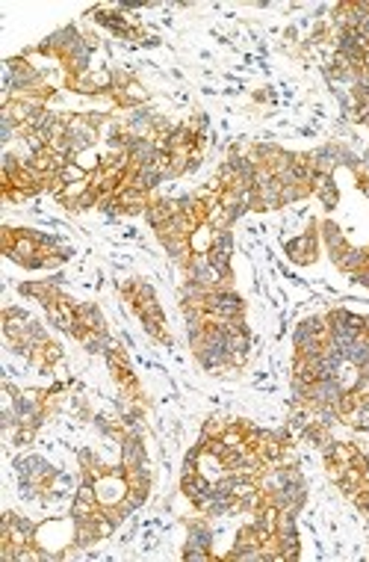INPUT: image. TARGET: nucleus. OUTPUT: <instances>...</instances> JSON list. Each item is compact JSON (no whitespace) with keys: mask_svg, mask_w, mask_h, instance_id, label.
Masks as SVG:
<instances>
[{"mask_svg":"<svg viewBox=\"0 0 369 562\" xmlns=\"http://www.w3.org/2000/svg\"><path fill=\"white\" fill-rule=\"evenodd\" d=\"M89 178V172L80 166V163H69V166H62L60 175H57V181L65 184V186H71V184H86Z\"/></svg>","mask_w":369,"mask_h":562,"instance_id":"obj_14","label":"nucleus"},{"mask_svg":"<svg viewBox=\"0 0 369 562\" xmlns=\"http://www.w3.org/2000/svg\"><path fill=\"white\" fill-rule=\"evenodd\" d=\"M233 246H237V240H233L231 231H213V246L216 252H225V255H233Z\"/></svg>","mask_w":369,"mask_h":562,"instance_id":"obj_17","label":"nucleus"},{"mask_svg":"<svg viewBox=\"0 0 369 562\" xmlns=\"http://www.w3.org/2000/svg\"><path fill=\"white\" fill-rule=\"evenodd\" d=\"M319 231H322V240H325V246H328V255H331V261H337L343 252H345V237H343V231H340V225L334 222V219H325V222L319 225Z\"/></svg>","mask_w":369,"mask_h":562,"instance_id":"obj_9","label":"nucleus"},{"mask_svg":"<svg viewBox=\"0 0 369 562\" xmlns=\"http://www.w3.org/2000/svg\"><path fill=\"white\" fill-rule=\"evenodd\" d=\"M361 181H369V151L361 157Z\"/></svg>","mask_w":369,"mask_h":562,"instance_id":"obj_23","label":"nucleus"},{"mask_svg":"<svg viewBox=\"0 0 369 562\" xmlns=\"http://www.w3.org/2000/svg\"><path fill=\"white\" fill-rule=\"evenodd\" d=\"M343 355H345V361H349V365H354V367L366 365V361H369V337H366V335H361L357 340H352V346L345 349Z\"/></svg>","mask_w":369,"mask_h":562,"instance_id":"obj_13","label":"nucleus"},{"mask_svg":"<svg viewBox=\"0 0 369 562\" xmlns=\"http://www.w3.org/2000/svg\"><path fill=\"white\" fill-rule=\"evenodd\" d=\"M145 462H148V456H145L142 435H125V441H121V465L136 468V465H145Z\"/></svg>","mask_w":369,"mask_h":562,"instance_id":"obj_8","label":"nucleus"},{"mask_svg":"<svg viewBox=\"0 0 369 562\" xmlns=\"http://www.w3.org/2000/svg\"><path fill=\"white\" fill-rule=\"evenodd\" d=\"M183 270H186V281H195V284H201V288H207V290L228 288V281L213 270V263H210L207 255H192L186 261Z\"/></svg>","mask_w":369,"mask_h":562,"instance_id":"obj_1","label":"nucleus"},{"mask_svg":"<svg viewBox=\"0 0 369 562\" xmlns=\"http://www.w3.org/2000/svg\"><path fill=\"white\" fill-rule=\"evenodd\" d=\"M95 51H98V39L89 36V39H83L80 45H77V48L69 53V57H65V65L71 69V77H77V74H89V71H92L89 65H92Z\"/></svg>","mask_w":369,"mask_h":562,"instance_id":"obj_3","label":"nucleus"},{"mask_svg":"<svg viewBox=\"0 0 369 562\" xmlns=\"http://www.w3.org/2000/svg\"><path fill=\"white\" fill-rule=\"evenodd\" d=\"M183 559L186 562H210V559H213V554L204 550V547H183Z\"/></svg>","mask_w":369,"mask_h":562,"instance_id":"obj_19","label":"nucleus"},{"mask_svg":"<svg viewBox=\"0 0 369 562\" xmlns=\"http://www.w3.org/2000/svg\"><path fill=\"white\" fill-rule=\"evenodd\" d=\"M207 258H210V263H213V270L222 275L225 281H231L233 279V270H231V255H225V252H216V249H210L207 252Z\"/></svg>","mask_w":369,"mask_h":562,"instance_id":"obj_15","label":"nucleus"},{"mask_svg":"<svg viewBox=\"0 0 369 562\" xmlns=\"http://www.w3.org/2000/svg\"><path fill=\"white\" fill-rule=\"evenodd\" d=\"M310 160H313V169H316V172L331 175L334 169L340 166V142H325V146L313 148L310 151Z\"/></svg>","mask_w":369,"mask_h":562,"instance_id":"obj_4","label":"nucleus"},{"mask_svg":"<svg viewBox=\"0 0 369 562\" xmlns=\"http://www.w3.org/2000/svg\"><path fill=\"white\" fill-rule=\"evenodd\" d=\"M366 261H369V249H357V246H345L343 255L334 261V267L343 270V272H357L361 267H366Z\"/></svg>","mask_w":369,"mask_h":562,"instance_id":"obj_10","label":"nucleus"},{"mask_svg":"<svg viewBox=\"0 0 369 562\" xmlns=\"http://www.w3.org/2000/svg\"><path fill=\"white\" fill-rule=\"evenodd\" d=\"M361 186H363V193H366V198H369V181H361Z\"/></svg>","mask_w":369,"mask_h":562,"instance_id":"obj_25","label":"nucleus"},{"mask_svg":"<svg viewBox=\"0 0 369 562\" xmlns=\"http://www.w3.org/2000/svg\"><path fill=\"white\" fill-rule=\"evenodd\" d=\"M77 326H83L86 332H107V319L100 314V308L92 302L77 305Z\"/></svg>","mask_w":369,"mask_h":562,"instance_id":"obj_7","label":"nucleus"},{"mask_svg":"<svg viewBox=\"0 0 369 562\" xmlns=\"http://www.w3.org/2000/svg\"><path fill=\"white\" fill-rule=\"evenodd\" d=\"M284 252H287V258L293 261V263H310V261H316V225H310V231H305V234L287 240Z\"/></svg>","mask_w":369,"mask_h":562,"instance_id":"obj_2","label":"nucleus"},{"mask_svg":"<svg viewBox=\"0 0 369 562\" xmlns=\"http://www.w3.org/2000/svg\"><path fill=\"white\" fill-rule=\"evenodd\" d=\"M174 202L172 198H154V202L148 204V211H145V219H148V225L154 231H160L172 222V216H174Z\"/></svg>","mask_w":369,"mask_h":562,"instance_id":"obj_5","label":"nucleus"},{"mask_svg":"<svg viewBox=\"0 0 369 562\" xmlns=\"http://www.w3.org/2000/svg\"><path fill=\"white\" fill-rule=\"evenodd\" d=\"M142 48H160V39L151 36V39H142Z\"/></svg>","mask_w":369,"mask_h":562,"instance_id":"obj_24","label":"nucleus"},{"mask_svg":"<svg viewBox=\"0 0 369 562\" xmlns=\"http://www.w3.org/2000/svg\"><path fill=\"white\" fill-rule=\"evenodd\" d=\"M39 349H42V355H44V361H48V365H53V361L62 358V346H60V344H51V340H48L44 346H39Z\"/></svg>","mask_w":369,"mask_h":562,"instance_id":"obj_20","label":"nucleus"},{"mask_svg":"<svg viewBox=\"0 0 369 562\" xmlns=\"http://www.w3.org/2000/svg\"><path fill=\"white\" fill-rule=\"evenodd\" d=\"M165 255H169L174 263H181V267H186V261L195 255L192 252V243H189V237H172V240H160Z\"/></svg>","mask_w":369,"mask_h":562,"instance_id":"obj_11","label":"nucleus"},{"mask_svg":"<svg viewBox=\"0 0 369 562\" xmlns=\"http://www.w3.org/2000/svg\"><path fill=\"white\" fill-rule=\"evenodd\" d=\"M201 169V151H195L192 157H189V163H186V175H195Z\"/></svg>","mask_w":369,"mask_h":562,"instance_id":"obj_22","label":"nucleus"},{"mask_svg":"<svg viewBox=\"0 0 369 562\" xmlns=\"http://www.w3.org/2000/svg\"><path fill=\"white\" fill-rule=\"evenodd\" d=\"M349 279H352V284H361V288H369V263H366V267H361L357 272H352Z\"/></svg>","mask_w":369,"mask_h":562,"instance_id":"obj_21","label":"nucleus"},{"mask_svg":"<svg viewBox=\"0 0 369 562\" xmlns=\"http://www.w3.org/2000/svg\"><path fill=\"white\" fill-rule=\"evenodd\" d=\"M186 547H204V550H210V547H213V530H210V527H207L204 521L189 524Z\"/></svg>","mask_w":369,"mask_h":562,"instance_id":"obj_12","label":"nucleus"},{"mask_svg":"<svg viewBox=\"0 0 369 562\" xmlns=\"http://www.w3.org/2000/svg\"><path fill=\"white\" fill-rule=\"evenodd\" d=\"M313 190L310 186H305V184H293V186H281V207L284 204H296V202H301L305 195H310Z\"/></svg>","mask_w":369,"mask_h":562,"instance_id":"obj_16","label":"nucleus"},{"mask_svg":"<svg viewBox=\"0 0 369 562\" xmlns=\"http://www.w3.org/2000/svg\"><path fill=\"white\" fill-rule=\"evenodd\" d=\"M310 190L319 195V202L325 204V211H334V207H337L340 195H337V186H334V178H331V175H322V172H316V175H313Z\"/></svg>","mask_w":369,"mask_h":562,"instance_id":"obj_6","label":"nucleus"},{"mask_svg":"<svg viewBox=\"0 0 369 562\" xmlns=\"http://www.w3.org/2000/svg\"><path fill=\"white\" fill-rule=\"evenodd\" d=\"M340 166H345V169H354V172H361V157H357L354 151H349L345 146H340Z\"/></svg>","mask_w":369,"mask_h":562,"instance_id":"obj_18","label":"nucleus"}]
</instances>
